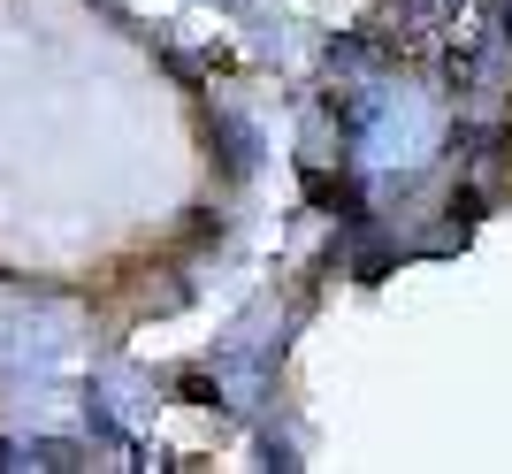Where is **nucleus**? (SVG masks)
Masks as SVG:
<instances>
[{"instance_id":"1","label":"nucleus","mask_w":512,"mask_h":474,"mask_svg":"<svg viewBox=\"0 0 512 474\" xmlns=\"http://www.w3.org/2000/svg\"><path fill=\"white\" fill-rule=\"evenodd\" d=\"M31 467H85V459H77V444H54V436H46V444H31Z\"/></svg>"}]
</instances>
